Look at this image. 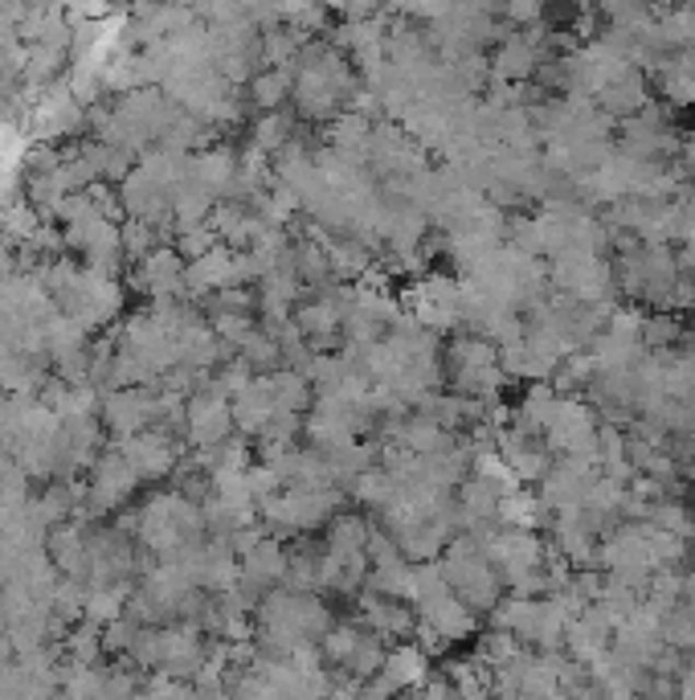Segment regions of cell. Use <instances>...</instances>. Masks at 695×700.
<instances>
[{"label":"cell","mask_w":695,"mask_h":700,"mask_svg":"<svg viewBox=\"0 0 695 700\" xmlns=\"http://www.w3.org/2000/svg\"><path fill=\"white\" fill-rule=\"evenodd\" d=\"M238 360L246 365L254 377H275L278 369H287V360H282V348H278L275 336H266L263 328L250 336L242 348H238Z\"/></svg>","instance_id":"obj_23"},{"label":"cell","mask_w":695,"mask_h":700,"mask_svg":"<svg viewBox=\"0 0 695 700\" xmlns=\"http://www.w3.org/2000/svg\"><path fill=\"white\" fill-rule=\"evenodd\" d=\"M524 652V643L516 635H508V631H483L479 635V647H475V655H479L483 664L491 672H499V668H508L511 659L516 655Z\"/></svg>","instance_id":"obj_27"},{"label":"cell","mask_w":695,"mask_h":700,"mask_svg":"<svg viewBox=\"0 0 695 700\" xmlns=\"http://www.w3.org/2000/svg\"><path fill=\"white\" fill-rule=\"evenodd\" d=\"M499 525L503 529H524L536 532L541 525H553V513L541 504V496L532 487H516L508 496L499 500Z\"/></svg>","instance_id":"obj_16"},{"label":"cell","mask_w":695,"mask_h":700,"mask_svg":"<svg viewBox=\"0 0 695 700\" xmlns=\"http://www.w3.org/2000/svg\"><path fill=\"white\" fill-rule=\"evenodd\" d=\"M372 127L364 115H356V111H344L340 119L332 124V131H327V148H336V152H348V156H360L364 160V152H369V136ZM369 164V160H364Z\"/></svg>","instance_id":"obj_22"},{"label":"cell","mask_w":695,"mask_h":700,"mask_svg":"<svg viewBox=\"0 0 695 700\" xmlns=\"http://www.w3.org/2000/svg\"><path fill=\"white\" fill-rule=\"evenodd\" d=\"M213 209H217V197L201 185V181H197V176L185 181L181 188H172V221H176V230L205 226Z\"/></svg>","instance_id":"obj_17"},{"label":"cell","mask_w":695,"mask_h":700,"mask_svg":"<svg viewBox=\"0 0 695 700\" xmlns=\"http://www.w3.org/2000/svg\"><path fill=\"white\" fill-rule=\"evenodd\" d=\"M193 176H197L213 197H221V193L238 181V152H233L230 144L205 148V152L193 156Z\"/></svg>","instance_id":"obj_15"},{"label":"cell","mask_w":695,"mask_h":700,"mask_svg":"<svg viewBox=\"0 0 695 700\" xmlns=\"http://www.w3.org/2000/svg\"><path fill=\"white\" fill-rule=\"evenodd\" d=\"M270 381V398H275V410L282 414H311V405H315V386H311L303 374H294V369H278L275 377H266Z\"/></svg>","instance_id":"obj_18"},{"label":"cell","mask_w":695,"mask_h":700,"mask_svg":"<svg viewBox=\"0 0 695 700\" xmlns=\"http://www.w3.org/2000/svg\"><path fill=\"white\" fill-rule=\"evenodd\" d=\"M230 410H233V431L263 438V431L270 426V418H275V398H270V381H266V377H254V381H250V386L230 402Z\"/></svg>","instance_id":"obj_11"},{"label":"cell","mask_w":695,"mask_h":700,"mask_svg":"<svg viewBox=\"0 0 695 700\" xmlns=\"http://www.w3.org/2000/svg\"><path fill=\"white\" fill-rule=\"evenodd\" d=\"M291 82H294V66L291 70H258L254 82L246 87V103L258 107V115H270V111H282V103L291 99Z\"/></svg>","instance_id":"obj_19"},{"label":"cell","mask_w":695,"mask_h":700,"mask_svg":"<svg viewBox=\"0 0 695 700\" xmlns=\"http://www.w3.org/2000/svg\"><path fill=\"white\" fill-rule=\"evenodd\" d=\"M680 164H683L687 172L695 169V131L687 136V140H680Z\"/></svg>","instance_id":"obj_31"},{"label":"cell","mask_w":695,"mask_h":700,"mask_svg":"<svg viewBox=\"0 0 695 700\" xmlns=\"http://www.w3.org/2000/svg\"><path fill=\"white\" fill-rule=\"evenodd\" d=\"M356 622L372 635H381L385 643H409L417 631V610L402 598L360 590V619Z\"/></svg>","instance_id":"obj_5"},{"label":"cell","mask_w":695,"mask_h":700,"mask_svg":"<svg viewBox=\"0 0 695 700\" xmlns=\"http://www.w3.org/2000/svg\"><path fill=\"white\" fill-rule=\"evenodd\" d=\"M62 62H66V49H54V46H30V58H25V82L30 87H54V78L62 74Z\"/></svg>","instance_id":"obj_26"},{"label":"cell","mask_w":695,"mask_h":700,"mask_svg":"<svg viewBox=\"0 0 695 700\" xmlns=\"http://www.w3.org/2000/svg\"><path fill=\"white\" fill-rule=\"evenodd\" d=\"M417 619L426 622V627H433V631L447 639V643H463V639H471L475 635V627H479V619H475V615H471L454 594L433 598L430 607L417 610Z\"/></svg>","instance_id":"obj_13"},{"label":"cell","mask_w":695,"mask_h":700,"mask_svg":"<svg viewBox=\"0 0 695 700\" xmlns=\"http://www.w3.org/2000/svg\"><path fill=\"white\" fill-rule=\"evenodd\" d=\"M402 308H409V315L421 328H430V332L463 328V287H459V275H421L409 287V299H405Z\"/></svg>","instance_id":"obj_1"},{"label":"cell","mask_w":695,"mask_h":700,"mask_svg":"<svg viewBox=\"0 0 695 700\" xmlns=\"http://www.w3.org/2000/svg\"><path fill=\"white\" fill-rule=\"evenodd\" d=\"M115 451L131 463V471H136L139 480H164V475H172L176 463H181V459H176L181 451H176V443H172L164 431H143V435L119 438Z\"/></svg>","instance_id":"obj_6"},{"label":"cell","mask_w":695,"mask_h":700,"mask_svg":"<svg viewBox=\"0 0 695 700\" xmlns=\"http://www.w3.org/2000/svg\"><path fill=\"white\" fill-rule=\"evenodd\" d=\"M369 532L372 525L360 513H340V516H332L324 544L332 553H364V549H369Z\"/></svg>","instance_id":"obj_21"},{"label":"cell","mask_w":695,"mask_h":700,"mask_svg":"<svg viewBox=\"0 0 695 700\" xmlns=\"http://www.w3.org/2000/svg\"><path fill=\"white\" fill-rule=\"evenodd\" d=\"M389 685L397 688V692H421V688L430 685V655L417 647L414 639L409 643H389V655H385V668H381Z\"/></svg>","instance_id":"obj_10"},{"label":"cell","mask_w":695,"mask_h":700,"mask_svg":"<svg viewBox=\"0 0 695 700\" xmlns=\"http://www.w3.org/2000/svg\"><path fill=\"white\" fill-rule=\"evenodd\" d=\"M242 582L254 586L258 594H270L287 582V549L275 541V537H263V541L242 553Z\"/></svg>","instance_id":"obj_9"},{"label":"cell","mask_w":695,"mask_h":700,"mask_svg":"<svg viewBox=\"0 0 695 700\" xmlns=\"http://www.w3.org/2000/svg\"><path fill=\"white\" fill-rule=\"evenodd\" d=\"M233 287V250L230 246H217L209 250L205 259L197 263H185V291L188 296H217Z\"/></svg>","instance_id":"obj_12"},{"label":"cell","mask_w":695,"mask_h":700,"mask_svg":"<svg viewBox=\"0 0 695 700\" xmlns=\"http://www.w3.org/2000/svg\"><path fill=\"white\" fill-rule=\"evenodd\" d=\"M188 443L193 451H205V447H217L233 438V410L230 398H221L213 386H205L201 393L188 398Z\"/></svg>","instance_id":"obj_4"},{"label":"cell","mask_w":695,"mask_h":700,"mask_svg":"<svg viewBox=\"0 0 695 700\" xmlns=\"http://www.w3.org/2000/svg\"><path fill=\"white\" fill-rule=\"evenodd\" d=\"M119 246H124L127 259H139V263H143L152 250H160V233H155L152 226H143V221L131 218L119 226Z\"/></svg>","instance_id":"obj_28"},{"label":"cell","mask_w":695,"mask_h":700,"mask_svg":"<svg viewBox=\"0 0 695 700\" xmlns=\"http://www.w3.org/2000/svg\"><path fill=\"white\" fill-rule=\"evenodd\" d=\"M99 410H103L107 426L119 438L143 435V431H148V426L155 422V389L152 386H143V389H111Z\"/></svg>","instance_id":"obj_7"},{"label":"cell","mask_w":695,"mask_h":700,"mask_svg":"<svg viewBox=\"0 0 695 700\" xmlns=\"http://www.w3.org/2000/svg\"><path fill=\"white\" fill-rule=\"evenodd\" d=\"M536 66H541V49L528 42L524 33L511 30L499 49L491 54V82H508V87H520V82H532L536 78Z\"/></svg>","instance_id":"obj_8"},{"label":"cell","mask_w":695,"mask_h":700,"mask_svg":"<svg viewBox=\"0 0 695 700\" xmlns=\"http://www.w3.org/2000/svg\"><path fill=\"white\" fill-rule=\"evenodd\" d=\"M593 103H598V107H602L610 119H622V124H626V119H634V115H638V111L650 103L647 74H642V70H630L626 78L610 82V87H605V91L598 94Z\"/></svg>","instance_id":"obj_14"},{"label":"cell","mask_w":695,"mask_h":700,"mask_svg":"<svg viewBox=\"0 0 695 700\" xmlns=\"http://www.w3.org/2000/svg\"><path fill=\"white\" fill-rule=\"evenodd\" d=\"M139 487V475L131 471L119 451H107L99 455L91 467V487H86V504H82V513L78 516H103L111 508H119L131 500V492Z\"/></svg>","instance_id":"obj_2"},{"label":"cell","mask_w":695,"mask_h":700,"mask_svg":"<svg viewBox=\"0 0 695 700\" xmlns=\"http://www.w3.org/2000/svg\"><path fill=\"white\" fill-rule=\"evenodd\" d=\"M683 336V324L680 315H671V311H650L642 315V348L647 353H667V348H675Z\"/></svg>","instance_id":"obj_25"},{"label":"cell","mask_w":695,"mask_h":700,"mask_svg":"<svg viewBox=\"0 0 695 700\" xmlns=\"http://www.w3.org/2000/svg\"><path fill=\"white\" fill-rule=\"evenodd\" d=\"M659 635H663L667 647H680V652H695V607L692 603H675V607L663 610L659 619Z\"/></svg>","instance_id":"obj_24"},{"label":"cell","mask_w":695,"mask_h":700,"mask_svg":"<svg viewBox=\"0 0 695 700\" xmlns=\"http://www.w3.org/2000/svg\"><path fill=\"white\" fill-rule=\"evenodd\" d=\"M209 328H213L217 341L225 344V348H233V353H238V348H242V344H246L250 336L258 332L254 315H213V320H209Z\"/></svg>","instance_id":"obj_29"},{"label":"cell","mask_w":695,"mask_h":700,"mask_svg":"<svg viewBox=\"0 0 695 700\" xmlns=\"http://www.w3.org/2000/svg\"><path fill=\"white\" fill-rule=\"evenodd\" d=\"M291 140H294V119L287 111H270V115H258V119L250 124V148H258L263 156L282 152Z\"/></svg>","instance_id":"obj_20"},{"label":"cell","mask_w":695,"mask_h":700,"mask_svg":"<svg viewBox=\"0 0 695 700\" xmlns=\"http://www.w3.org/2000/svg\"><path fill=\"white\" fill-rule=\"evenodd\" d=\"M495 13L508 16L511 25H536V21H544L541 4H503V9H495Z\"/></svg>","instance_id":"obj_30"},{"label":"cell","mask_w":695,"mask_h":700,"mask_svg":"<svg viewBox=\"0 0 695 700\" xmlns=\"http://www.w3.org/2000/svg\"><path fill=\"white\" fill-rule=\"evenodd\" d=\"M291 107L294 115L308 119V124H336L344 111H348V94H344L332 78L315 74V70H294Z\"/></svg>","instance_id":"obj_3"}]
</instances>
